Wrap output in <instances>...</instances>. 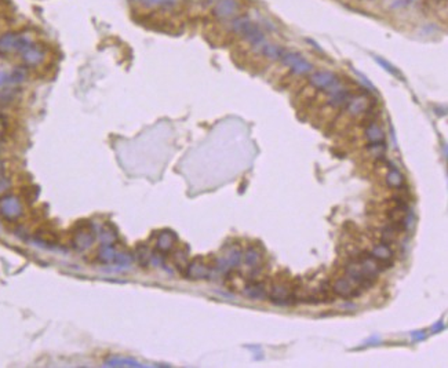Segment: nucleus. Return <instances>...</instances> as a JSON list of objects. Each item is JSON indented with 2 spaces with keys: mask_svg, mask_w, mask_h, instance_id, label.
Listing matches in <instances>:
<instances>
[{
  "mask_svg": "<svg viewBox=\"0 0 448 368\" xmlns=\"http://www.w3.org/2000/svg\"><path fill=\"white\" fill-rule=\"evenodd\" d=\"M97 229L88 221H81L77 224L72 233V247L77 251H86L95 243Z\"/></svg>",
  "mask_w": 448,
  "mask_h": 368,
  "instance_id": "obj_1",
  "label": "nucleus"
},
{
  "mask_svg": "<svg viewBox=\"0 0 448 368\" xmlns=\"http://www.w3.org/2000/svg\"><path fill=\"white\" fill-rule=\"evenodd\" d=\"M22 214H24V207L20 198H17L16 195L7 193L0 198V217L5 221L14 222L18 218H21Z\"/></svg>",
  "mask_w": 448,
  "mask_h": 368,
  "instance_id": "obj_2",
  "label": "nucleus"
},
{
  "mask_svg": "<svg viewBox=\"0 0 448 368\" xmlns=\"http://www.w3.org/2000/svg\"><path fill=\"white\" fill-rule=\"evenodd\" d=\"M309 83L310 85H313L314 88L325 91L327 94H331L338 90L340 87H342L340 77L328 70H319V72L313 73L309 79Z\"/></svg>",
  "mask_w": 448,
  "mask_h": 368,
  "instance_id": "obj_3",
  "label": "nucleus"
},
{
  "mask_svg": "<svg viewBox=\"0 0 448 368\" xmlns=\"http://www.w3.org/2000/svg\"><path fill=\"white\" fill-rule=\"evenodd\" d=\"M212 267L203 256H196L192 261L188 262V266L185 269L186 278L190 280H203L211 276Z\"/></svg>",
  "mask_w": 448,
  "mask_h": 368,
  "instance_id": "obj_4",
  "label": "nucleus"
},
{
  "mask_svg": "<svg viewBox=\"0 0 448 368\" xmlns=\"http://www.w3.org/2000/svg\"><path fill=\"white\" fill-rule=\"evenodd\" d=\"M281 64L286 65L288 68H291V70L298 76H302L309 73L312 70V64L308 62L306 59L303 58L301 54L292 53V51H288V53H284L281 55Z\"/></svg>",
  "mask_w": 448,
  "mask_h": 368,
  "instance_id": "obj_5",
  "label": "nucleus"
},
{
  "mask_svg": "<svg viewBox=\"0 0 448 368\" xmlns=\"http://www.w3.org/2000/svg\"><path fill=\"white\" fill-rule=\"evenodd\" d=\"M242 256H243V252L240 250V247H238V245H232V247H229V248L225 251V254L216 261L215 263L216 269L221 270V272H229V270H232L233 267H236L239 263H240Z\"/></svg>",
  "mask_w": 448,
  "mask_h": 368,
  "instance_id": "obj_6",
  "label": "nucleus"
},
{
  "mask_svg": "<svg viewBox=\"0 0 448 368\" xmlns=\"http://www.w3.org/2000/svg\"><path fill=\"white\" fill-rule=\"evenodd\" d=\"M332 293L337 297H341V298H355L357 295L362 294V290L357 287L356 284L352 282L349 278L338 279L334 284H332Z\"/></svg>",
  "mask_w": 448,
  "mask_h": 368,
  "instance_id": "obj_7",
  "label": "nucleus"
},
{
  "mask_svg": "<svg viewBox=\"0 0 448 368\" xmlns=\"http://www.w3.org/2000/svg\"><path fill=\"white\" fill-rule=\"evenodd\" d=\"M240 5L238 0H216L212 9V14L219 20L235 18L239 14Z\"/></svg>",
  "mask_w": 448,
  "mask_h": 368,
  "instance_id": "obj_8",
  "label": "nucleus"
},
{
  "mask_svg": "<svg viewBox=\"0 0 448 368\" xmlns=\"http://www.w3.org/2000/svg\"><path fill=\"white\" fill-rule=\"evenodd\" d=\"M21 58L24 61L25 66H39L46 58V51L42 46H39L36 43H31L24 51L21 53Z\"/></svg>",
  "mask_w": 448,
  "mask_h": 368,
  "instance_id": "obj_9",
  "label": "nucleus"
},
{
  "mask_svg": "<svg viewBox=\"0 0 448 368\" xmlns=\"http://www.w3.org/2000/svg\"><path fill=\"white\" fill-rule=\"evenodd\" d=\"M177 241H178V237L173 230H163L157 235L156 252L162 254V255H167L168 252H171L174 250Z\"/></svg>",
  "mask_w": 448,
  "mask_h": 368,
  "instance_id": "obj_10",
  "label": "nucleus"
},
{
  "mask_svg": "<svg viewBox=\"0 0 448 368\" xmlns=\"http://www.w3.org/2000/svg\"><path fill=\"white\" fill-rule=\"evenodd\" d=\"M371 255L375 261L378 262L382 270L393 265V251L390 250V245L384 244V243L375 245Z\"/></svg>",
  "mask_w": 448,
  "mask_h": 368,
  "instance_id": "obj_11",
  "label": "nucleus"
},
{
  "mask_svg": "<svg viewBox=\"0 0 448 368\" xmlns=\"http://www.w3.org/2000/svg\"><path fill=\"white\" fill-rule=\"evenodd\" d=\"M18 38H20V33L13 32V31L3 33L0 36V54L2 55H9L11 53H17Z\"/></svg>",
  "mask_w": 448,
  "mask_h": 368,
  "instance_id": "obj_12",
  "label": "nucleus"
},
{
  "mask_svg": "<svg viewBox=\"0 0 448 368\" xmlns=\"http://www.w3.org/2000/svg\"><path fill=\"white\" fill-rule=\"evenodd\" d=\"M373 104L374 102H371V104L368 102V98L366 96H353L349 104L346 105V109L352 116H359V115L366 112Z\"/></svg>",
  "mask_w": 448,
  "mask_h": 368,
  "instance_id": "obj_13",
  "label": "nucleus"
},
{
  "mask_svg": "<svg viewBox=\"0 0 448 368\" xmlns=\"http://www.w3.org/2000/svg\"><path fill=\"white\" fill-rule=\"evenodd\" d=\"M133 259H134V255L130 252V250H127L125 245L119 244V243H115L114 263L119 265V266L127 267L133 263Z\"/></svg>",
  "mask_w": 448,
  "mask_h": 368,
  "instance_id": "obj_14",
  "label": "nucleus"
},
{
  "mask_svg": "<svg viewBox=\"0 0 448 368\" xmlns=\"http://www.w3.org/2000/svg\"><path fill=\"white\" fill-rule=\"evenodd\" d=\"M366 138H367L368 144H379V142H385V133L382 128L379 127L377 122H371L366 124Z\"/></svg>",
  "mask_w": 448,
  "mask_h": 368,
  "instance_id": "obj_15",
  "label": "nucleus"
},
{
  "mask_svg": "<svg viewBox=\"0 0 448 368\" xmlns=\"http://www.w3.org/2000/svg\"><path fill=\"white\" fill-rule=\"evenodd\" d=\"M244 294L251 299H264L268 297L266 286L262 282H250L244 287Z\"/></svg>",
  "mask_w": 448,
  "mask_h": 368,
  "instance_id": "obj_16",
  "label": "nucleus"
},
{
  "mask_svg": "<svg viewBox=\"0 0 448 368\" xmlns=\"http://www.w3.org/2000/svg\"><path fill=\"white\" fill-rule=\"evenodd\" d=\"M134 258L141 267H148L152 262V251L145 243H138L135 245Z\"/></svg>",
  "mask_w": 448,
  "mask_h": 368,
  "instance_id": "obj_17",
  "label": "nucleus"
},
{
  "mask_svg": "<svg viewBox=\"0 0 448 368\" xmlns=\"http://www.w3.org/2000/svg\"><path fill=\"white\" fill-rule=\"evenodd\" d=\"M257 51L262 54L264 57L269 59H280L281 55L286 53L284 48L277 46V44H270V43L265 42L261 47L257 48Z\"/></svg>",
  "mask_w": 448,
  "mask_h": 368,
  "instance_id": "obj_18",
  "label": "nucleus"
},
{
  "mask_svg": "<svg viewBox=\"0 0 448 368\" xmlns=\"http://www.w3.org/2000/svg\"><path fill=\"white\" fill-rule=\"evenodd\" d=\"M99 239L102 244H114L118 240V229L110 222L103 224L99 230Z\"/></svg>",
  "mask_w": 448,
  "mask_h": 368,
  "instance_id": "obj_19",
  "label": "nucleus"
},
{
  "mask_svg": "<svg viewBox=\"0 0 448 368\" xmlns=\"http://www.w3.org/2000/svg\"><path fill=\"white\" fill-rule=\"evenodd\" d=\"M106 367H142L141 363H138L134 358L119 357V356H112L105 360Z\"/></svg>",
  "mask_w": 448,
  "mask_h": 368,
  "instance_id": "obj_20",
  "label": "nucleus"
},
{
  "mask_svg": "<svg viewBox=\"0 0 448 368\" xmlns=\"http://www.w3.org/2000/svg\"><path fill=\"white\" fill-rule=\"evenodd\" d=\"M389 168L390 170H389L388 175H386V185L389 188H397V189L404 187V176H403V174L397 168H394L393 165H390Z\"/></svg>",
  "mask_w": 448,
  "mask_h": 368,
  "instance_id": "obj_21",
  "label": "nucleus"
},
{
  "mask_svg": "<svg viewBox=\"0 0 448 368\" xmlns=\"http://www.w3.org/2000/svg\"><path fill=\"white\" fill-rule=\"evenodd\" d=\"M97 259L101 263H114L115 259V243L114 244H102L99 247Z\"/></svg>",
  "mask_w": 448,
  "mask_h": 368,
  "instance_id": "obj_22",
  "label": "nucleus"
},
{
  "mask_svg": "<svg viewBox=\"0 0 448 368\" xmlns=\"http://www.w3.org/2000/svg\"><path fill=\"white\" fill-rule=\"evenodd\" d=\"M27 77H28V66H16L14 69L11 70L10 75H9V83H10V84L18 85L27 80Z\"/></svg>",
  "mask_w": 448,
  "mask_h": 368,
  "instance_id": "obj_23",
  "label": "nucleus"
},
{
  "mask_svg": "<svg viewBox=\"0 0 448 368\" xmlns=\"http://www.w3.org/2000/svg\"><path fill=\"white\" fill-rule=\"evenodd\" d=\"M20 96V88L17 87H3L0 90V104L3 105H7V104H11L14 102Z\"/></svg>",
  "mask_w": 448,
  "mask_h": 368,
  "instance_id": "obj_24",
  "label": "nucleus"
},
{
  "mask_svg": "<svg viewBox=\"0 0 448 368\" xmlns=\"http://www.w3.org/2000/svg\"><path fill=\"white\" fill-rule=\"evenodd\" d=\"M11 179L6 174L5 161L0 159V198L10 192Z\"/></svg>",
  "mask_w": 448,
  "mask_h": 368,
  "instance_id": "obj_25",
  "label": "nucleus"
},
{
  "mask_svg": "<svg viewBox=\"0 0 448 368\" xmlns=\"http://www.w3.org/2000/svg\"><path fill=\"white\" fill-rule=\"evenodd\" d=\"M261 259L262 258L259 255V252L255 248H253V247H250L249 250L246 251V254H244V262L250 267H259Z\"/></svg>",
  "mask_w": 448,
  "mask_h": 368,
  "instance_id": "obj_26",
  "label": "nucleus"
},
{
  "mask_svg": "<svg viewBox=\"0 0 448 368\" xmlns=\"http://www.w3.org/2000/svg\"><path fill=\"white\" fill-rule=\"evenodd\" d=\"M174 263H175V267H178L179 270L184 272L186 266H188V252L185 250H177L174 252Z\"/></svg>",
  "mask_w": 448,
  "mask_h": 368,
  "instance_id": "obj_27",
  "label": "nucleus"
},
{
  "mask_svg": "<svg viewBox=\"0 0 448 368\" xmlns=\"http://www.w3.org/2000/svg\"><path fill=\"white\" fill-rule=\"evenodd\" d=\"M134 2H138L142 6L145 7H157V6H162V7H173L178 3L179 0H134Z\"/></svg>",
  "mask_w": 448,
  "mask_h": 368,
  "instance_id": "obj_28",
  "label": "nucleus"
},
{
  "mask_svg": "<svg viewBox=\"0 0 448 368\" xmlns=\"http://www.w3.org/2000/svg\"><path fill=\"white\" fill-rule=\"evenodd\" d=\"M397 240V230L392 228L390 225L386 226L384 230H382V235H381V241L384 243V244H393L394 241Z\"/></svg>",
  "mask_w": 448,
  "mask_h": 368,
  "instance_id": "obj_29",
  "label": "nucleus"
},
{
  "mask_svg": "<svg viewBox=\"0 0 448 368\" xmlns=\"http://www.w3.org/2000/svg\"><path fill=\"white\" fill-rule=\"evenodd\" d=\"M36 237H38V240L49 243V244H54L57 241V235L54 232H49V230H39L36 233Z\"/></svg>",
  "mask_w": 448,
  "mask_h": 368,
  "instance_id": "obj_30",
  "label": "nucleus"
},
{
  "mask_svg": "<svg viewBox=\"0 0 448 368\" xmlns=\"http://www.w3.org/2000/svg\"><path fill=\"white\" fill-rule=\"evenodd\" d=\"M374 58H375V61H377L379 65H382V66H384V69L388 70L390 75H393L394 77H399V79H403V76H401V73H400L399 70H397V68H394L393 65L389 64L388 61H385V59L381 58V57H374Z\"/></svg>",
  "mask_w": 448,
  "mask_h": 368,
  "instance_id": "obj_31",
  "label": "nucleus"
},
{
  "mask_svg": "<svg viewBox=\"0 0 448 368\" xmlns=\"http://www.w3.org/2000/svg\"><path fill=\"white\" fill-rule=\"evenodd\" d=\"M9 130V119L5 115H0V141H3Z\"/></svg>",
  "mask_w": 448,
  "mask_h": 368,
  "instance_id": "obj_32",
  "label": "nucleus"
},
{
  "mask_svg": "<svg viewBox=\"0 0 448 368\" xmlns=\"http://www.w3.org/2000/svg\"><path fill=\"white\" fill-rule=\"evenodd\" d=\"M6 83H9V75L5 72H0V87H3Z\"/></svg>",
  "mask_w": 448,
  "mask_h": 368,
  "instance_id": "obj_33",
  "label": "nucleus"
},
{
  "mask_svg": "<svg viewBox=\"0 0 448 368\" xmlns=\"http://www.w3.org/2000/svg\"><path fill=\"white\" fill-rule=\"evenodd\" d=\"M204 2H207V3H212V2H215V0H204Z\"/></svg>",
  "mask_w": 448,
  "mask_h": 368,
  "instance_id": "obj_34",
  "label": "nucleus"
},
{
  "mask_svg": "<svg viewBox=\"0 0 448 368\" xmlns=\"http://www.w3.org/2000/svg\"><path fill=\"white\" fill-rule=\"evenodd\" d=\"M438 2H441V0H438ZM443 2H445V0H443Z\"/></svg>",
  "mask_w": 448,
  "mask_h": 368,
  "instance_id": "obj_35",
  "label": "nucleus"
},
{
  "mask_svg": "<svg viewBox=\"0 0 448 368\" xmlns=\"http://www.w3.org/2000/svg\"><path fill=\"white\" fill-rule=\"evenodd\" d=\"M407 2H412V0H407Z\"/></svg>",
  "mask_w": 448,
  "mask_h": 368,
  "instance_id": "obj_36",
  "label": "nucleus"
}]
</instances>
